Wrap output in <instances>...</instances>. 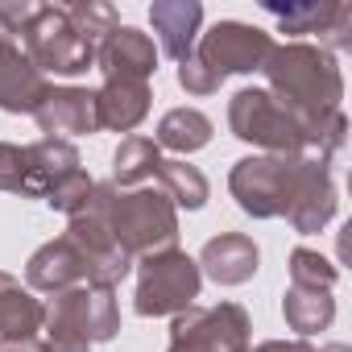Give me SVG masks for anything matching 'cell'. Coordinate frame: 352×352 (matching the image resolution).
<instances>
[{
    "instance_id": "cell-1",
    "label": "cell",
    "mask_w": 352,
    "mask_h": 352,
    "mask_svg": "<svg viewBox=\"0 0 352 352\" xmlns=\"http://www.w3.org/2000/svg\"><path fill=\"white\" fill-rule=\"evenodd\" d=\"M108 232L112 241L129 253V257H149L162 249H174L179 241V212L162 191L149 187H133V191H116L108 183Z\"/></svg>"
},
{
    "instance_id": "cell-2",
    "label": "cell",
    "mask_w": 352,
    "mask_h": 352,
    "mask_svg": "<svg viewBox=\"0 0 352 352\" xmlns=\"http://www.w3.org/2000/svg\"><path fill=\"white\" fill-rule=\"evenodd\" d=\"M21 46L42 75H83L96 63V46L71 25L67 5H38L21 30Z\"/></svg>"
},
{
    "instance_id": "cell-3",
    "label": "cell",
    "mask_w": 352,
    "mask_h": 352,
    "mask_svg": "<svg viewBox=\"0 0 352 352\" xmlns=\"http://www.w3.org/2000/svg\"><path fill=\"white\" fill-rule=\"evenodd\" d=\"M228 124H232V133H236L241 141L261 145V149H270L274 157H298V153H307L302 120H298L286 104H278L270 91H261V87H245V91L232 96V104H228Z\"/></svg>"
},
{
    "instance_id": "cell-4",
    "label": "cell",
    "mask_w": 352,
    "mask_h": 352,
    "mask_svg": "<svg viewBox=\"0 0 352 352\" xmlns=\"http://www.w3.org/2000/svg\"><path fill=\"white\" fill-rule=\"evenodd\" d=\"M204 286V274L195 265V257L179 253V249H162L141 257L137 270V315L157 319V315H179L187 307H195Z\"/></svg>"
},
{
    "instance_id": "cell-5",
    "label": "cell",
    "mask_w": 352,
    "mask_h": 352,
    "mask_svg": "<svg viewBox=\"0 0 352 352\" xmlns=\"http://www.w3.org/2000/svg\"><path fill=\"white\" fill-rule=\"evenodd\" d=\"M34 5H0V108L5 112H34L50 91L46 75L21 50V30Z\"/></svg>"
},
{
    "instance_id": "cell-6",
    "label": "cell",
    "mask_w": 352,
    "mask_h": 352,
    "mask_svg": "<svg viewBox=\"0 0 352 352\" xmlns=\"http://www.w3.org/2000/svg\"><path fill=\"white\" fill-rule=\"evenodd\" d=\"M249 315L236 302L187 307L170 323V352H245Z\"/></svg>"
},
{
    "instance_id": "cell-7",
    "label": "cell",
    "mask_w": 352,
    "mask_h": 352,
    "mask_svg": "<svg viewBox=\"0 0 352 352\" xmlns=\"http://www.w3.org/2000/svg\"><path fill=\"white\" fill-rule=\"evenodd\" d=\"M298 157H274V153L270 157H241L228 174V191L241 204V212H249L253 220L282 216L286 199H290V187H294Z\"/></svg>"
},
{
    "instance_id": "cell-8",
    "label": "cell",
    "mask_w": 352,
    "mask_h": 352,
    "mask_svg": "<svg viewBox=\"0 0 352 352\" xmlns=\"http://www.w3.org/2000/svg\"><path fill=\"white\" fill-rule=\"evenodd\" d=\"M274 50V38L257 25H245V21H220L212 25L204 38H199V63L212 71V75H249V71H261L265 58Z\"/></svg>"
},
{
    "instance_id": "cell-9",
    "label": "cell",
    "mask_w": 352,
    "mask_h": 352,
    "mask_svg": "<svg viewBox=\"0 0 352 352\" xmlns=\"http://www.w3.org/2000/svg\"><path fill=\"white\" fill-rule=\"evenodd\" d=\"M46 319L50 323H63L71 331H79L87 344H100V340H112L120 331V307H116V294L112 290H96V286H71V290H58L54 302L46 307Z\"/></svg>"
},
{
    "instance_id": "cell-10",
    "label": "cell",
    "mask_w": 352,
    "mask_h": 352,
    "mask_svg": "<svg viewBox=\"0 0 352 352\" xmlns=\"http://www.w3.org/2000/svg\"><path fill=\"white\" fill-rule=\"evenodd\" d=\"M294 232L311 236L319 232L331 216H336V183L327 174V162L315 157V153H302L298 157V170H294V187H290V199H286V212H282Z\"/></svg>"
},
{
    "instance_id": "cell-11",
    "label": "cell",
    "mask_w": 352,
    "mask_h": 352,
    "mask_svg": "<svg viewBox=\"0 0 352 352\" xmlns=\"http://www.w3.org/2000/svg\"><path fill=\"white\" fill-rule=\"evenodd\" d=\"M96 67L104 71V79H141V83H149V75L157 71V46H153L149 34H141L133 25H116L96 50Z\"/></svg>"
},
{
    "instance_id": "cell-12",
    "label": "cell",
    "mask_w": 352,
    "mask_h": 352,
    "mask_svg": "<svg viewBox=\"0 0 352 352\" xmlns=\"http://www.w3.org/2000/svg\"><path fill=\"white\" fill-rule=\"evenodd\" d=\"M34 120L46 137H83V133H96V91L87 87H50L42 96V104L34 108Z\"/></svg>"
},
{
    "instance_id": "cell-13",
    "label": "cell",
    "mask_w": 352,
    "mask_h": 352,
    "mask_svg": "<svg viewBox=\"0 0 352 352\" xmlns=\"http://www.w3.org/2000/svg\"><path fill=\"white\" fill-rule=\"evenodd\" d=\"M25 282L34 290H46V294H58V290H71V286H83L87 282V257L79 253L75 241L58 236L50 245H42L30 265H25Z\"/></svg>"
},
{
    "instance_id": "cell-14",
    "label": "cell",
    "mask_w": 352,
    "mask_h": 352,
    "mask_svg": "<svg viewBox=\"0 0 352 352\" xmlns=\"http://www.w3.org/2000/svg\"><path fill=\"white\" fill-rule=\"evenodd\" d=\"M257 261H261V253L245 232H220L204 245L195 265H199V274H208L220 286H241L257 274Z\"/></svg>"
},
{
    "instance_id": "cell-15",
    "label": "cell",
    "mask_w": 352,
    "mask_h": 352,
    "mask_svg": "<svg viewBox=\"0 0 352 352\" xmlns=\"http://www.w3.org/2000/svg\"><path fill=\"white\" fill-rule=\"evenodd\" d=\"M149 21L162 42V54L183 63L191 58L195 34L204 25V5H195V0H157V5H149Z\"/></svg>"
},
{
    "instance_id": "cell-16",
    "label": "cell",
    "mask_w": 352,
    "mask_h": 352,
    "mask_svg": "<svg viewBox=\"0 0 352 352\" xmlns=\"http://www.w3.org/2000/svg\"><path fill=\"white\" fill-rule=\"evenodd\" d=\"M265 9L278 17L282 34H323L327 46H348V25H352L348 5H265Z\"/></svg>"
},
{
    "instance_id": "cell-17",
    "label": "cell",
    "mask_w": 352,
    "mask_h": 352,
    "mask_svg": "<svg viewBox=\"0 0 352 352\" xmlns=\"http://www.w3.org/2000/svg\"><path fill=\"white\" fill-rule=\"evenodd\" d=\"M149 112V83L141 79H104L96 91V124L112 133H129Z\"/></svg>"
},
{
    "instance_id": "cell-18",
    "label": "cell",
    "mask_w": 352,
    "mask_h": 352,
    "mask_svg": "<svg viewBox=\"0 0 352 352\" xmlns=\"http://www.w3.org/2000/svg\"><path fill=\"white\" fill-rule=\"evenodd\" d=\"M25 166H30L25 195H30V199H46L54 183H63L67 174H75V170H79V149H75L71 141L42 137V141L25 145Z\"/></svg>"
},
{
    "instance_id": "cell-19",
    "label": "cell",
    "mask_w": 352,
    "mask_h": 352,
    "mask_svg": "<svg viewBox=\"0 0 352 352\" xmlns=\"http://www.w3.org/2000/svg\"><path fill=\"white\" fill-rule=\"evenodd\" d=\"M46 323V307L13 278L0 270V340H34Z\"/></svg>"
},
{
    "instance_id": "cell-20",
    "label": "cell",
    "mask_w": 352,
    "mask_h": 352,
    "mask_svg": "<svg viewBox=\"0 0 352 352\" xmlns=\"http://www.w3.org/2000/svg\"><path fill=\"white\" fill-rule=\"evenodd\" d=\"M212 141V120L195 108H174L162 116L157 133H153V145L157 149H170V153H195Z\"/></svg>"
},
{
    "instance_id": "cell-21",
    "label": "cell",
    "mask_w": 352,
    "mask_h": 352,
    "mask_svg": "<svg viewBox=\"0 0 352 352\" xmlns=\"http://www.w3.org/2000/svg\"><path fill=\"white\" fill-rule=\"evenodd\" d=\"M153 179L162 183V195L174 204V208H187V212H199L204 204H208V179L195 170V166H187L183 157H174V162H157V170H153Z\"/></svg>"
},
{
    "instance_id": "cell-22",
    "label": "cell",
    "mask_w": 352,
    "mask_h": 352,
    "mask_svg": "<svg viewBox=\"0 0 352 352\" xmlns=\"http://www.w3.org/2000/svg\"><path fill=\"white\" fill-rule=\"evenodd\" d=\"M282 311H286V323H290L298 336H315V331H323V327L336 319V298H331V290H302V286H290L286 298H282Z\"/></svg>"
},
{
    "instance_id": "cell-23",
    "label": "cell",
    "mask_w": 352,
    "mask_h": 352,
    "mask_svg": "<svg viewBox=\"0 0 352 352\" xmlns=\"http://www.w3.org/2000/svg\"><path fill=\"white\" fill-rule=\"evenodd\" d=\"M162 149L153 145V137H124L116 157H112V187H137L157 170Z\"/></svg>"
},
{
    "instance_id": "cell-24",
    "label": "cell",
    "mask_w": 352,
    "mask_h": 352,
    "mask_svg": "<svg viewBox=\"0 0 352 352\" xmlns=\"http://www.w3.org/2000/svg\"><path fill=\"white\" fill-rule=\"evenodd\" d=\"M336 278H340V270L323 253H315V249H294L290 253V282L294 286H302V290H331Z\"/></svg>"
},
{
    "instance_id": "cell-25",
    "label": "cell",
    "mask_w": 352,
    "mask_h": 352,
    "mask_svg": "<svg viewBox=\"0 0 352 352\" xmlns=\"http://www.w3.org/2000/svg\"><path fill=\"white\" fill-rule=\"evenodd\" d=\"M67 17H71V25L100 50V42L120 25V17H116V9L112 5H100V0H87V5H67Z\"/></svg>"
},
{
    "instance_id": "cell-26",
    "label": "cell",
    "mask_w": 352,
    "mask_h": 352,
    "mask_svg": "<svg viewBox=\"0 0 352 352\" xmlns=\"http://www.w3.org/2000/svg\"><path fill=\"white\" fill-rule=\"evenodd\" d=\"M91 191H96V183H91V174H87V170L79 166L75 174H67L63 183H54V187H50L46 204H50L54 212H67V216H75V212H83V208H87Z\"/></svg>"
},
{
    "instance_id": "cell-27",
    "label": "cell",
    "mask_w": 352,
    "mask_h": 352,
    "mask_svg": "<svg viewBox=\"0 0 352 352\" xmlns=\"http://www.w3.org/2000/svg\"><path fill=\"white\" fill-rule=\"evenodd\" d=\"M25 179H30L25 145H9V141H0V191L25 195Z\"/></svg>"
},
{
    "instance_id": "cell-28",
    "label": "cell",
    "mask_w": 352,
    "mask_h": 352,
    "mask_svg": "<svg viewBox=\"0 0 352 352\" xmlns=\"http://www.w3.org/2000/svg\"><path fill=\"white\" fill-rule=\"evenodd\" d=\"M179 83H183L191 96H212V91H220V83H224V79H220V75H212V71L191 54V58H183V63H179Z\"/></svg>"
},
{
    "instance_id": "cell-29",
    "label": "cell",
    "mask_w": 352,
    "mask_h": 352,
    "mask_svg": "<svg viewBox=\"0 0 352 352\" xmlns=\"http://www.w3.org/2000/svg\"><path fill=\"white\" fill-rule=\"evenodd\" d=\"M245 352H315L307 340H265L257 348H245Z\"/></svg>"
},
{
    "instance_id": "cell-30",
    "label": "cell",
    "mask_w": 352,
    "mask_h": 352,
    "mask_svg": "<svg viewBox=\"0 0 352 352\" xmlns=\"http://www.w3.org/2000/svg\"><path fill=\"white\" fill-rule=\"evenodd\" d=\"M0 352H42L38 340H9V344H0Z\"/></svg>"
},
{
    "instance_id": "cell-31",
    "label": "cell",
    "mask_w": 352,
    "mask_h": 352,
    "mask_svg": "<svg viewBox=\"0 0 352 352\" xmlns=\"http://www.w3.org/2000/svg\"><path fill=\"white\" fill-rule=\"evenodd\" d=\"M323 352H352V348H348V344H327Z\"/></svg>"
}]
</instances>
